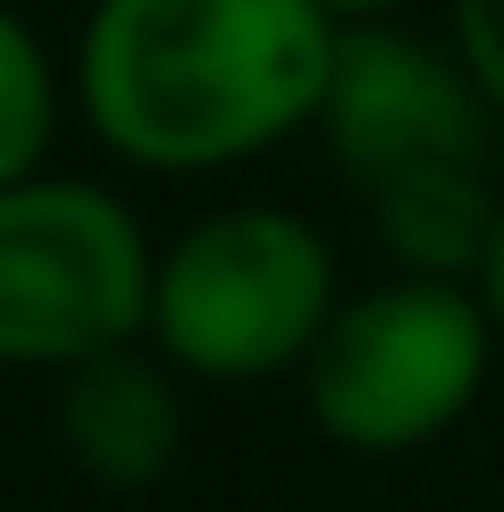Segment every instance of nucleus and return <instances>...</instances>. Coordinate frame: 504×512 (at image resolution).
<instances>
[{"label": "nucleus", "instance_id": "nucleus-1", "mask_svg": "<svg viewBox=\"0 0 504 512\" xmlns=\"http://www.w3.org/2000/svg\"><path fill=\"white\" fill-rule=\"evenodd\" d=\"M320 0H93L68 101L143 177H227L311 135L336 68Z\"/></svg>", "mask_w": 504, "mask_h": 512}, {"label": "nucleus", "instance_id": "nucleus-2", "mask_svg": "<svg viewBox=\"0 0 504 512\" xmlns=\"http://www.w3.org/2000/svg\"><path fill=\"white\" fill-rule=\"evenodd\" d=\"M345 303V269L320 219L286 202H219L160 244L143 345L194 387L303 378Z\"/></svg>", "mask_w": 504, "mask_h": 512}, {"label": "nucleus", "instance_id": "nucleus-3", "mask_svg": "<svg viewBox=\"0 0 504 512\" xmlns=\"http://www.w3.org/2000/svg\"><path fill=\"white\" fill-rule=\"evenodd\" d=\"M496 319L479 286L462 277H404L387 269L378 286H353L336 303L328 336L303 361V420L336 454L404 462L446 445L479 412L496 378Z\"/></svg>", "mask_w": 504, "mask_h": 512}, {"label": "nucleus", "instance_id": "nucleus-4", "mask_svg": "<svg viewBox=\"0 0 504 512\" xmlns=\"http://www.w3.org/2000/svg\"><path fill=\"white\" fill-rule=\"evenodd\" d=\"M152 269L160 244L110 185L59 168L0 185V378H59L110 345H135L152 319Z\"/></svg>", "mask_w": 504, "mask_h": 512}, {"label": "nucleus", "instance_id": "nucleus-5", "mask_svg": "<svg viewBox=\"0 0 504 512\" xmlns=\"http://www.w3.org/2000/svg\"><path fill=\"white\" fill-rule=\"evenodd\" d=\"M311 135L328 143L336 177L353 194L404 177V168H437V160H488L504 135V110L488 101V84L471 76V59L429 34H412L404 17H370V26L336 34V68H328V101Z\"/></svg>", "mask_w": 504, "mask_h": 512}, {"label": "nucleus", "instance_id": "nucleus-6", "mask_svg": "<svg viewBox=\"0 0 504 512\" xmlns=\"http://www.w3.org/2000/svg\"><path fill=\"white\" fill-rule=\"evenodd\" d=\"M59 454L76 479L110 487V496H143L185 462V370L143 345H110L76 370H59Z\"/></svg>", "mask_w": 504, "mask_h": 512}, {"label": "nucleus", "instance_id": "nucleus-7", "mask_svg": "<svg viewBox=\"0 0 504 512\" xmlns=\"http://www.w3.org/2000/svg\"><path fill=\"white\" fill-rule=\"evenodd\" d=\"M362 210H370V236H378V252H387V269L479 286L504 185H496L488 160H437V168H404V177L370 185Z\"/></svg>", "mask_w": 504, "mask_h": 512}, {"label": "nucleus", "instance_id": "nucleus-8", "mask_svg": "<svg viewBox=\"0 0 504 512\" xmlns=\"http://www.w3.org/2000/svg\"><path fill=\"white\" fill-rule=\"evenodd\" d=\"M68 118V76H59L51 42L26 26L17 0H0V185L42 177Z\"/></svg>", "mask_w": 504, "mask_h": 512}, {"label": "nucleus", "instance_id": "nucleus-9", "mask_svg": "<svg viewBox=\"0 0 504 512\" xmlns=\"http://www.w3.org/2000/svg\"><path fill=\"white\" fill-rule=\"evenodd\" d=\"M446 34L471 59V76L488 84V101L504 110V0H446Z\"/></svg>", "mask_w": 504, "mask_h": 512}, {"label": "nucleus", "instance_id": "nucleus-10", "mask_svg": "<svg viewBox=\"0 0 504 512\" xmlns=\"http://www.w3.org/2000/svg\"><path fill=\"white\" fill-rule=\"evenodd\" d=\"M479 303H488L496 336H504V210H496V236H488V261H479Z\"/></svg>", "mask_w": 504, "mask_h": 512}, {"label": "nucleus", "instance_id": "nucleus-11", "mask_svg": "<svg viewBox=\"0 0 504 512\" xmlns=\"http://www.w3.org/2000/svg\"><path fill=\"white\" fill-rule=\"evenodd\" d=\"M320 9L336 17V26H370V17H404L412 0H320Z\"/></svg>", "mask_w": 504, "mask_h": 512}]
</instances>
